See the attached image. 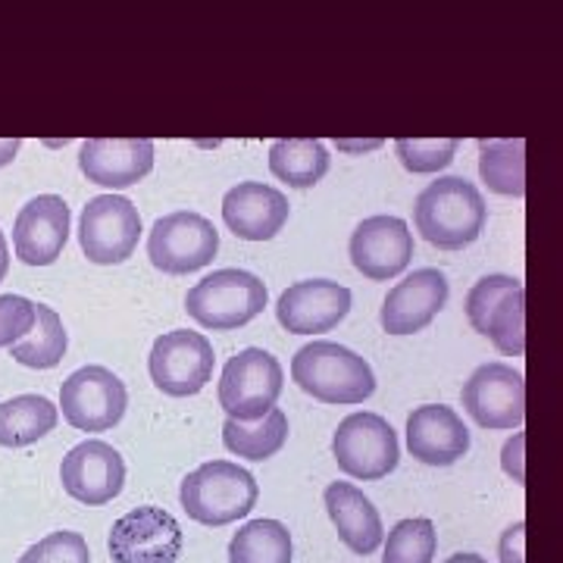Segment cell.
<instances>
[{"label":"cell","mask_w":563,"mask_h":563,"mask_svg":"<svg viewBox=\"0 0 563 563\" xmlns=\"http://www.w3.org/2000/svg\"><path fill=\"white\" fill-rule=\"evenodd\" d=\"M129 407L125 383L107 366H81L60 385L63 420L79 432H107L120 426Z\"/></svg>","instance_id":"cell-9"},{"label":"cell","mask_w":563,"mask_h":563,"mask_svg":"<svg viewBox=\"0 0 563 563\" xmlns=\"http://www.w3.org/2000/svg\"><path fill=\"white\" fill-rule=\"evenodd\" d=\"M383 542V563H432L439 548V532L432 520L417 517V520H401Z\"/></svg>","instance_id":"cell-29"},{"label":"cell","mask_w":563,"mask_h":563,"mask_svg":"<svg viewBox=\"0 0 563 563\" xmlns=\"http://www.w3.org/2000/svg\"><path fill=\"white\" fill-rule=\"evenodd\" d=\"M60 410L44 395H16L0 401V448H29L57 429Z\"/></svg>","instance_id":"cell-22"},{"label":"cell","mask_w":563,"mask_h":563,"mask_svg":"<svg viewBox=\"0 0 563 563\" xmlns=\"http://www.w3.org/2000/svg\"><path fill=\"white\" fill-rule=\"evenodd\" d=\"M347 313H351V288L332 279L295 282L276 301V320L291 335L332 332Z\"/></svg>","instance_id":"cell-14"},{"label":"cell","mask_w":563,"mask_h":563,"mask_svg":"<svg viewBox=\"0 0 563 563\" xmlns=\"http://www.w3.org/2000/svg\"><path fill=\"white\" fill-rule=\"evenodd\" d=\"M483 191L463 176H442L429 181L413 203L417 232L442 251L470 247L485 229Z\"/></svg>","instance_id":"cell-1"},{"label":"cell","mask_w":563,"mask_h":563,"mask_svg":"<svg viewBox=\"0 0 563 563\" xmlns=\"http://www.w3.org/2000/svg\"><path fill=\"white\" fill-rule=\"evenodd\" d=\"M329 151L322 141L282 139L269 147V173L291 188H313L329 173Z\"/></svg>","instance_id":"cell-24"},{"label":"cell","mask_w":563,"mask_h":563,"mask_svg":"<svg viewBox=\"0 0 563 563\" xmlns=\"http://www.w3.org/2000/svg\"><path fill=\"white\" fill-rule=\"evenodd\" d=\"M213 366H217L213 344L207 342V335L188 329L163 332L147 357L151 383L169 398H191L203 391L213 379Z\"/></svg>","instance_id":"cell-8"},{"label":"cell","mask_w":563,"mask_h":563,"mask_svg":"<svg viewBox=\"0 0 563 563\" xmlns=\"http://www.w3.org/2000/svg\"><path fill=\"white\" fill-rule=\"evenodd\" d=\"M35 325V301L22 295H0V347L25 339Z\"/></svg>","instance_id":"cell-33"},{"label":"cell","mask_w":563,"mask_h":563,"mask_svg":"<svg viewBox=\"0 0 563 563\" xmlns=\"http://www.w3.org/2000/svg\"><path fill=\"white\" fill-rule=\"evenodd\" d=\"M347 254L363 279L388 282L410 266L413 232L401 217H369L354 229Z\"/></svg>","instance_id":"cell-15"},{"label":"cell","mask_w":563,"mask_h":563,"mask_svg":"<svg viewBox=\"0 0 563 563\" xmlns=\"http://www.w3.org/2000/svg\"><path fill=\"white\" fill-rule=\"evenodd\" d=\"M520 285H523V282L514 279V276H501V273L483 276V279L470 288V295H466V320H470V325L483 335L485 320H488V313L495 310V303L501 301L507 291L520 288Z\"/></svg>","instance_id":"cell-32"},{"label":"cell","mask_w":563,"mask_h":563,"mask_svg":"<svg viewBox=\"0 0 563 563\" xmlns=\"http://www.w3.org/2000/svg\"><path fill=\"white\" fill-rule=\"evenodd\" d=\"M113 563H176L185 548L179 520L163 507H135L110 529Z\"/></svg>","instance_id":"cell-12"},{"label":"cell","mask_w":563,"mask_h":563,"mask_svg":"<svg viewBox=\"0 0 563 563\" xmlns=\"http://www.w3.org/2000/svg\"><path fill=\"white\" fill-rule=\"evenodd\" d=\"M20 563H91V551L79 532L63 529V532H51L47 539L32 544L20 558Z\"/></svg>","instance_id":"cell-31"},{"label":"cell","mask_w":563,"mask_h":563,"mask_svg":"<svg viewBox=\"0 0 563 563\" xmlns=\"http://www.w3.org/2000/svg\"><path fill=\"white\" fill-rule=\"evenodd\" d=\"M282 388H285L282 363L263 347H244L222 366L220 407L229 420H261L276 407Z\"/></svg>","instance_id":"cell-5"},{"label":"cell","mask_w":563,"mask_h":563,"mask_svg":"<svg viewBox=\"0 0 563 563\" xmlns=\"http://www.w3.org/2000/svg\"><path fill=\"white\" fill-rule=\"evenodd\" d=\"M269 301L266 285L247 269H217L185 295V310L201 329L232 332L257 320Z\"/></svg>","instance_id":"cell-4"},{"label":"cell","mask_w":563,"mask_h":563,"mask_svg":"<svg viewBox=\"0 0 563 563\" xmlns=\"http://www.w3.org/2000/svg\"><path fill=\"white\" fill-rule=\"evenodd\" d=\"M20 147H22L20 139H0V166H7V163L16 161Z\"/></svg>","instance_id":"cell-36"},{"label":"cell","mask_w":563,"mask_h":563,"mask_svg":"<svg viewBox=\"0 0 563 563\" xmlns=\"http://www.w3.org/2000/svg\"><path fill=\"white\" fill-rule=\"evenodd\" d=\"M261 498L257 479L232 461H210L191 470L179 488L185 514L201 526H229L244 520Z\"/></svg>","instance_id":"cell-3"},{"label":"cell","mask_w":563,"mask_h":563,"mask_svg":"<svg viewBox=\"0 0 563 563\" xmlns=\"http://www.w3.org/2000/svg\"><path fill=\"white\" fill-rule=\"evenodd\" d=\"M407 448L426 466H451L470 451V429L454 407L422 404L407 417Z\"/></svg>","instance_id":"cell-20"},{"label":"cell","mask_w":563,"mask_h":563,"mask_svg":"<svg viewBox=\"0 0 563 563\" xmlns=\"http://www.w3.org/2000/svg\"><path fill=\"white\" fill-rule=\"evenodd\" d=\"M444 563H488L479 554H470V551H461V554H454V558H448Z\"/></svg>","instance_id":"cell-38"},{"label":"cell","mask_w":563,"mask_h":563,"mask_svg":"<svg viewBox=\"0 0 563 563\" xmlns=\"http://www.w3.org/2000/svg\"><path fill=\"white\" fill-rule=\"evenodd\" d=\"M463 410L476 426L504 432L520 429L526 420V379L510 363H483L463 383Z\"/></svg>","instance_id":"cell-11"},{"label":"cell","mask_w":563,"mask_h":563,"mask_svg":"<svg viewBox=\"0 0 563 563\" xmlns=\"http://www.w3.org/2000/svg\"><path fill=\"white\" fill-rule=\"evenodd\" d=\"M63 492L85 507H101L120 498L125 485V461L113 444L85 439L66 451L60 463Z\"/></svg>","instance_id":"cell-13"},{"label":"cell","mask_w":563,"mask_h":563,"mask_svg":"<svg viewBox=\"0 0 563 563\" xmlns=\"http://www.w3.org/2000/svg\"><path fill=\"white\" fill-rule=\"evenodd\" d=\"M288 442V417L279 407H273L266 417L251 422L229 420L222 422V444L229 454L244 457V461H269L276 457Z\"/></svg>","instance_id":"cell-23"},{"label":"cell","mask_w":563,"mask_h":563,"mask_svg":"<svg viewBox=\"0 0 563 563\" xmlns=\"http://www.w3.org/2000/svg\"><path fill=\"white\" fill-rule=\"evenodd\" d=\"M217 251H220V232L207 217L191 210L166 213L147 232V257L166 276L198 273L213 263Z\"/></svg>","instance_id":"cell-7"},{"label":"cell","mask_w":563,"mask_h":563,"mask_svg":"<svg viewBox=\"0 0 563 563\" xmlns=\"http://www.w3.org/2000/svg\"><path fill=\"white\" fill-rule=\"evenodd\" d=\"M322 504L329 510V520L335 526L342 539L354 554H373L385 539L383 517L373 507V501L363 495L357 485L351 483H329L322 492Z\"/></svg>","instance_id":"cell-21"},{"label":"cell","mask_w":563,"mask_h":563,"mask_svg":"<svg viewBox=\"0 0 563 563\" xmlns=\"http://www.w3.org/2000/svg\"><path fill=\"white\" fill-rule=\"evenodd\" d=\"M332 457L344 476L361 479V483H376L398 466L401 444L385 417L357 410L339 422L332 435Z\"/></svg>","instance_id":"cell-6"},{"label":"cell","mask_w":563,"mask_h":563,"mask_svg":"<svg viewBox=\"0 0 563 563\" xmlns=\"http://www.w3.org/2000/svg\"><path fill=\"white\" fill-rule=\"evenodd\" d=\"M448 295L451 288L442 269H413L385 295L379 322L388 335H417L442 313Z\"/></svg>","instance_id":"cell-16"},{"label":"cell","mask_w":563,"mask_h":563,"mask_svg":"<svg viewBox=\"0 0 563 563\" xmlns=\"http://www.w3.org/2000/svg\"><path fill=\"white\" fill-rule=\"evenodd\" d=\"M295 542L279 520H251L229 542V563H291Z\"/></svg>","instance_id":"cell-25"},{"label":"cell","mask_w":563,"mask_h":563,"mask_svg":"<svg viewBox=\"0 0 563 563\" xmlns=\"http://www.w3.org/2000/svg\"><path fill=\"white\" fill-rule=\"evenodd\" d=\"M523 451H526V435L523 432H514L507 442H504L501 451V466L504 473L514 479L517 485L526 483V470H523Z\"/></svg>","instance_id":"cell-34"},{"label":"cell","mask_w":563,"mask_h":563,"mask_svg":"<svg viewBox=\"0 0 563 563\" xmlns=\"http://www.w3.org/2000/svg\"><path fill=\"white\" fill-rule=\"evenodd\" d=\"M141 239V213L122 195H98L81 210L79 244L81 254L98 266L125 263Z\"/></svg>","instance_id":"cell-10"},{"label":"cell","mask_w":563,"mask_h":563,"mask_svg":"<svg viewBox=\"0 0 563 563\" xmlns=\"http://www.w3.org/2000/svg\"><path fill=\"white\" fill-rule=\"evenodd\" d=\"M288 198L263 181H239L222 198V222L242 242H269L288 222Z\"/></svg>","instance_id":"cell-18"},{"label":"cell","mask_w":563,"mask_h":563,"mask_svg":"<svg viewBox=\"0 0 563 563\" xmlns=\"http://www.w3.org/2000/svg\"><path fill=\"white\" fill-rule=\"evenodd\" d=\"M69 203L60 195H38L20 207L13 222V251L25 266L57 263L69 242Z\"/></svg>","instance_id":"cell-17"},{"label":"cell","mask_w":563,"mask_h":563,"mask_svg":"<svg viewBox=\"0 0 563 563\" xmlns=\"http://www.w3.org/2000/svg\"><path fill=\"white\" fill-rule=\"evenodd\" d=\"M66 347L69 335L57 310H51L47 303H35V325L25 339L10 344V357L29 369H54L66 357Z\"/></svg>","instance_id":"cell-26"},{"label":"cell","mask_w":563,"mask_h":563,"mask_svg":"<svg viewBox=\"0 0 563 563\" xmlns=\"http://www.w3.org/2000/svg\"><path fill=\"white\" fill-rule=\"evenodd\" d=\"M7 273H10V244H7L3 232H0V282L7 279Z\"/></svg>","instance_id":"cell-37"},{"label":"cell","mask_w":563,"mask_h":563,"mask_svg":"<svg viewBox=\"0 0 563 563\" xmlns=\"http://www.w3.org/2000/svg\"><path fill=\"white\" fill-rule=\"evenodd\" d=\"M291 379L322 404H363L376 391V373L357 351L335 342H310L291 357Z\"/></svg>","instance_id":"cell-2"},{"label":"cell","mask_w":563,"mask_h":563,"mask_svg":"<svg viewBox=\"0 0 563 563\" xmlns=\"http://www.w3.org/2000/svg\"><path fill=\"white\" fill-rule=\"evenodd\" d=\"M488 342L501 351L504 357H520L526 351V291L523 285L507 291L501 301L495 303V310L485 320Z\"/></svg>","instance_id":"cell-28"},{"label":"cell","mask_w":563,"mask_h":563,"mask_svg":"<svg viewBox=\"0 0 563 563\" xmlns=\"http://www.w3.org/2000/svg\"><path fill=\"white\" fill-rule=\"evenodd\" d=\"M498 554H501V563H526V523L517 520L498 542Z\"/></svg>","instance_id":"cell-35"},{"label":"cell","mask_w":563,"mask_h":563,"mask_svg":"<svg viewBox=\"0 0 563 563\" xmlns=\"http://www.w3.org/2000/svg\"><path fill=\"white\" fill-rule=\"evenodd\" d=\"M395 154L407 173L429 176V173H442L444 166H451L454 154H457V139H398Z\"/></svg>","instance_id":"cell-30"},{"label":"cell","mask_w":563,"mask_h":563,"mask_svg":"<svg viewBox=\"0 0 563 563\" xmlns=\"http://www.w3.org/2000/svg\"><path fill=\"white\" fill-rule=\"evenodd\" d=\"M79 169L101 188L139 185L154 169V141L147 139H91L81 144Z\"/></svg>","instance_id":"cell-19"},{"label":"cell","mask_w":563,"mask_h":563,"mask_svg":"<svg viewBox=\"0 0 563 563\" xmlns=\"http://www.w3.org/2000/svg\"><path fill=\"white\" fill-rule=\"evenodd\" d=\"M479 176L488 191L523 198L526 195V141H479Z\"/></svg>","instance_id":"cell-27"}]
</instances>
